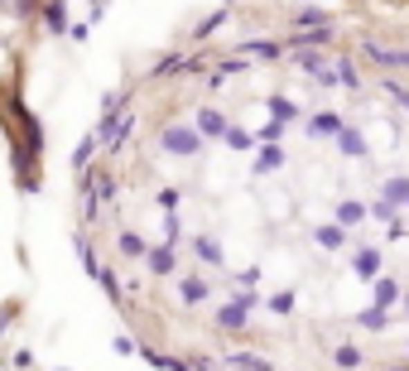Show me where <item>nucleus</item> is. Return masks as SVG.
Wrapping results in <instances>:
<instances>
[{"label":"nucleus","mask_w":409,"mask_h":371,"mask_svg":"<svg viewBox=\"0 0 409 371\" xmlns=\"http://www.w3.org/2000/svg\"><path fill=\"white\" fill-rule=\"evenodd\" d=\"M82 261L130 313L322 333L327 357L405 338L409 15L217 10L106 106L73 155Z\"/></svg>","instance_id":"nucleus-1"}]
</instances>
